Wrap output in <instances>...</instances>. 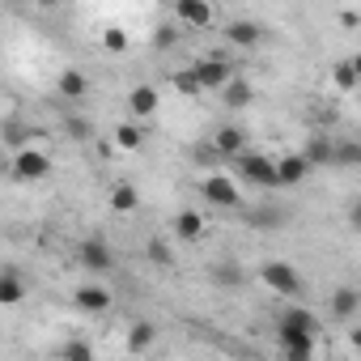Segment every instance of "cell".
<instances>
[{"label":"cell","mask_w":361,"mask_h":361,"mask_svg":"<svg viewBox=\"0 0 361 361\" xmlns=\"http://www.w3.org/2000/svg\"><path fill=\"white\" fill-rule=\"evenodd\" d=\"M234 170H238V178H247L255 188H276V161L264 153H238Z\"/></svg>","instance_id":"3957f363"},{"label":"cell","mask_w":361,"mask_h":361,"mask_svg":"<svg viewBox=\"0 0 361 361\" xmlns=\"http://www.w3.org/2000/svg\"><path fill=\"white\" fill-rule=\"evenodd\" d=\"M128 43H132V39H128L119 26H111V30L102 35V47H106V51H128Z\"/></svg>","instance_id":"1f68e13d"},{"label":"cell","mask_w":361,"mask_h":361,"mask_svg":"<svg viewBox=\"0 0 361 361\" xmlns=\"http://www.w3.org/2000/svg\"><path fill=\"white\" fill-rule=\"evenodd\" d=\"M81 264H85L90 272H111L115 255H111V247H106L102 238H85V243H81Z\"/></svg>","instance_id":"9c48e42d"},{"label":"cell","mask_w":361,"mask_h":361,"mask_svg":"<svg viewBox=\"0 0 361 361\" xmlns=\"http://www.w3.org/2000/svg\"><path fill=\"white\" fill-rule=\"evenodd\" d=\"M259 281H264L276 298H285V302H302V293H306L302 272H298L293 264H285V259H268V264H259Z\"/></svg>","instance_id":"6da1fadb"},{"label":"cell","mask_w":361,"mask_h":361,"mask_svg":"<svg viewBox=\"0 0 361 361\" xmlns=\"http://www.w3.org/2000/svg\"><path fill=\"white\" fill-rule=\"evenodd\" d=\"M331 149H336L331 136H310V145L302 149V161H306L310 170H323V166H331Z\"/></svg>","instance_id":"4fadbf2b"},{"label":"cell","mask_w":361,"mask_h":361,"mask_svg":"<svg viewBox=\"0 0 361 361\" xmlns=\"http://www.w3.org/2000/svg\"><path fill=\"white\" fill-rule=\"evenodd\" d=\"M56 94H60L64 102H81V98L90 94V77H85L81 68H60V77H56Z\"/></svg>","instance_id":"8992f818"},{"label":"cell","mask_w":361,"mask_h":361,"mask_svg":"<svg viewBox=\"0 0 361 361\" xmlns=\"http://www.w3.org/2000/svg\"><path fill=\"white\" fill-rule=\"evenodd\" d=\"M174 13H178V22H183V26H192V30H204V26H213V5H204V0H178V5H174Z\"/></svg>","instance_id":"52a82bcc"},{"label":"cell","mask_w":361,"mask_h":361,"mask_svg":"<svg viewBox=\"0 0 361 361\" xmlns=\"http://www.w3.org/2000/svg\"><path fill=\"white\" fill-rule=\"evenodd\" d=\"M174 238L178 243H200L204 238V217L192 213V209H183V213L174 217Z\"/></svg>","instance_id":"8fae6325"},{"label":"cell","mask_w":361,"mask_h":361,"mask_svg":"<svg viewBox=\"0 0 361 361\" xmlns=\"http://www.w3.org/2000/svg\"><path fill=\"white\" fill-rule=\"evenodd\" d=\"M111 209H115V213H136V209H140V192H136L132 183H119V188L111 192Z\"/></svg>","instance_id":"7402d4cb"},{"label":"cell","mask_w":361,"mask_h":361,"mask_svg":"<svg viewBox=\"0 0 361 361\" xmlns=\"http://www.w3.org/2000/svg\"><path fill=\"white\" fill-rule=\"evenodd\" d=\"M221 102H226V106H234V111H243V106H251V102H255V85H251V81H243V77H230V81H226V90H221Z\"/></svg>","instance_id":"7c38bea8"},{"label":"cell","mask_w":361,"mask_h":361,"mask_svg":"<svg viewBox=\"0 0 361 361\" xmlns=\"http://www.w3.org/2000/svg\"><path fill=\"white\" fill-rule=\"evenodd\" d=\"M170 85H174V90H178V94H183V98H196V94H204V90H200V81H196V73H192V68H178V73H174V77H170Z\"/></svg>","instance_id":"d4e9b609"},{"label":"cell","mask_w":361,"mask_h":361,"mask_svg":"<svg viewBox=\"0 0 361 361\" xmlns=\"http://www.w3.org/2000/svg\"><path fill=\"white\" fill-rule=\"evenodd\" d=\"M281 327H289V331H302V336H319V319H314L306 306H289V310L281 314Z\"/></svg>","instance_id":"2e32d148"},{"label":"cell","mask_w":361,"mask_h":361,"mask_svg":"<svg viewBox=\"0 0 361 361\" xmlns=\"http://www.w3.org/2000/svg\"><path fill=\"white\" fill-rule=\"evenodd\" d=\"M336 85H340L344 94L357 90V60H340V64H336Z\"/></svg>","instance_id":"83f0119b"},{"label":"cell","mask_w":361,"mask_h":361,"mask_svg":"<svg viewBox=\"0 0 361 361\" xmlns=\"http://www.w3.org/2000/svg\"><path fill=\"white\" fill-rule=\"evenodd\" d=\"M285 361H314V344H293V348H285Z\"/></svg>","instance_id":"836d02e7"},{"label":"cell","mask_w":361,"mask_h":361,"mask_svg":"<svg viewBox=\"0 0 361 361\" xmlns=\"http://www.w3.org/2000/svg\"><path fill=\"white\" fill-rule=\"evenodd\" d=\"M77 306L90 310V314H102V310H111V293L102 285H81L77 289Z\"/></svg>","instance_id":"ac0fdd59"},{"label":"cell","mask_w":361,"mask_h":361,"mask_svg":"<svg viewBox=\"0 0 361 361\" xmlns=\"http://www.w3.org/2000/svg\"><path fill=\"white\" fill-rule=\"evenodd\" d=\"M357 161H361V145L357 140H344V145L331 149V166H357Z\"/></svg>","instance_id":"4316f807"},{"label":"cell","mask_w":361,"mask_h":361,"mask_svg":"<svg viewBox=\"0 0 361 361\" xmlns=\"http://www.w3.org/2000/svg\"><path fill=\"white\" fill-rule=\"evenodd\" d=\"M200 196L213 204V209H243V192H238V183L226 174V170H217V174H209L204 183H200Z\"/></svg>","instance_id":"7a4b0ae2"},{"label":"cell","mask_w":361,"mask_h":361,"mask_svg":"<svg viewBox=\"0 0 361 361\" xmlns=\"http://www.w3.org/2000/svg\"><path fill=\"white\" fill-rule=\"evenodd\" d=\"M153 340H157V323H149V319H136V323L128 327V348H132V353H145V348H153Z\"/></svg>","instance_id":"ffe728a7"},{"label":"cell","mask_w":361,"mask_h":361,"mask_svg":"<svg viewBox=\"0 0 361 361\" xmlns=\"http://www.w3.org/2000/svg\"><path fill=\"white\" fill-rule=\"evenodd\" d=\"M306 174H310V166L302 161V153H289L276 161V188H298V183H306Z\"/></svg>","instance_id":"ba28073f"},{"label":"cell","mask_w":361,"mask_h":361,"mask_svg":"<svg viewBox=\"0 0 361 361\" xmlns=\"http://www.w3.org/2000/svg\"><path fill=\"white\" fill-rule=\"evenodd\" d=\"M243 145H247V136H243V128H221V132L213 136V149H217V157H221V161H226V157L234 161V157L243 153Z\"/></svg>","instance_id":"9a60e30c"},{"label":"cell","mask_w":361,"mask_h":361,"mask_svg":"<svg viewBox=\"0 0 361 361\" xmlns=\"http://www.w3.org/2000/svg\"><path fill=\"white\" fill-rule=\"evenodd\" d=\"M145 255H149L153 264H161V268H170V264H174V251H170V243H161V238H149Z\"/></svg>","instance_id":"f1b7e54d"},{"label":"cell","mask_w":361,"mask_h":361,"mask_svg":"<svg viewBox=\"0 0 361 361\" xmlns=\"http://www.w3.org/2000/svg\"><path fill=\"white\" fill-rule=\"evenodd\" d=\"M60 361H94V344L90 340H64L60 344Z\"/></svg>","instance_id":"cb8c5ba5"},{"label":"cell","mask_w":361,"mask_h":361,"mask_svg":"<svg viewBox=\"0 0 361 361\" xmlns=\"http://www.w3.org/2000/svg\"><path fill=\"white\" fill-rule=\"evenodd\" d=\"M327 306H331V314H336V319H353V314H357V306H361V293H357L353 285H340V289L331 293V302H327Z\"/></svg>","instance_id":"d6986e66"},{"label":"cell","mask_w":361,"mask_h":361,"mask_svg":"<svg viewBox=\"0 0 361 361\" xmlns=\"http://www.w3.org/2000/svg\"><path fill=\"white\" fill-rule=\"evenodd\" d=\"M35 136V128H26L22 119H5L0 123V140H9V145H18V153L26 149V140Z\"/></svg>","instance_id":"603a6c76"},{"label":"cell","mask_w":361,"mask_h":361,"mask_svg":"<svg viewBox=\"0 0 361 361\" xmlns=\"http://www.w3.org/2000/svg\"><path fill=\"white\" fill-rule=\"evenodd\" d=\"M128 111H132L136 119L157 115V90H153V85H136V90L128 94Z\"/></svg>","instance_id":"5bb4252c"},{"label":"cell","mask_w":361,"mask_h":361,"mask_svg":"<svg viewBox=\"0 0 361 361\" xmlns=\"http://www.w3.org/2000/svg\"><path fill=\"white\" fill-rule=\"evenodd\" d=\"M247 221H251V226H281L285 213H276V209H259V213H247Z\"/></svg>","instance_id":"d6a6232c"},{"label":"cell","mask_w":361,"mask_h":361,"mask_svg":"<svg viewBox=\"0 0 361 361\" xmlns=\"http://www.w3.org/2000/svg\"><path fill=\"white\" fill-rule=\"evenodd\" d=\"M213 281L226 285V289H238V285H243V272H238L234 264H217V268H213Z\"/></svg>","instance_id":"f546056e"},{"label":"cell","mask_w":361,"mask_h":361,"mask_svg":"<svg viewBox=\"0 0 361 361\" xmlns=\"http://www.w3.org/2000/svg\"><path fill=\"white\" fill-rule=\"evenodd\" d=\"M149 43H153V51H170V47L178 43V30H174V26H157Z\"/></svg>","instance_id":"4dcf8cb0"},{"label":"cell","mask_w":361,"mask_h":361,"mask_svg":"<svg viewBox=\"0 0 361 361\" xmlns=\"http://www.w3.org/2000/svg\"><path fill=\"white\" fill-rule=\"evenodd\" d=\"M22 298H26L22 272L18 268H5V272H0V306H22Z\"/></svg>","instance_id":"30bf717a"},{"label":"cell","mask_w":361,"mask_h":361,"mask_svg":"<svg viewBox=\"0 0 361 361\" xmlns=\"http://www.w3.org/2000/svg\"><path fill=\"white\" fill-rule=\"evenodd\" d=\"M115 145H119V149H140V145H145V132H140L136 123H119V128H115Z\"/></svg>","instance_id":"484cf974"},{"label":"cell","mask_w":361,"mask_h":361,"mask_svg":"<svg viewBox=\"0 0 361 361\" xmlns=\"http://www.w3.org/2000/svg\"><path fill=\"white\" fill-rule=\"evenodd\" d=\"M192 73H196V81H200V90H226V81L234 77V68L226 64V60H217V56H204L200 64H192Z\"/></svg>","instance_id":"277c9868"},{"label":"cell","mask_w":361,"mask_h":361,"mask_svg":"<svg viewBox=\"0 0 361 361\" xmlns=\"http://www.w3.org/2000/svg\"><path fill=\"white\" fill-rule=\"evenodd\" d=\"M226 39H230L234 47H255V43L264 39V26H259V22H230V26H226Z\"/></svg>","instance_id":"e0dca14e"},{"label":"cell","mask_w":361,"mask_h":361,"mask_svg":"<svg viewBox=\"0 0 361 361\" xmlns=\"http://www.w3.org/2000/svg\"><path fill=\"white\" fill-rule=\"evenodd\" d=\"M13 174H18V178H26V183H39V178H47V174H51V157H47V153H39V149H22V153L13 157Z\"/></svg>","instance_id":"5b68a950"},{"label":"cell","mask_w":361,"mask_h":361,"mask_svg":"<svg viewBox=\"0 0 361 361\" xmlns=\"http://www.w3.org/2000/svg\"><path fill=\"white\" fill-rule=\"evenodd\" d=\"M64 136L77 140V145L94 140V119H90V115H64Z\"/></svg>","instance_id":"44dd1931"}]
</instances>
